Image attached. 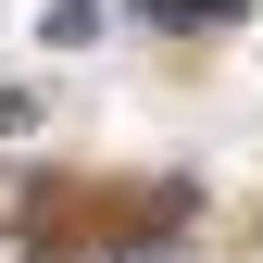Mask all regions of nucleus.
<instances>
[{"instance_id": "nucleus-1", "label": "nucleus", "mask_w": 263, "mask_h": 263, "mask_svg": "<svg viewBox=\"0 0 263 263\" xmlns=\"http://www.w3.org/2000/svg\"><path fill=\"white\" fill-rule=\"evenodd\" d=\"M101 38V0H50V50H88Z\"/></svg>"}, {"instance_id": "nucleus-2", "label": "nucleus", "mask_w": 263, "mask_h": 263, "mask_svg": "<svg viewBox=\"0 0 263 263\" xmlns=\"http://www.w3.org/2000/svg\"><path fill=\"white\" fill-rule=\"evenodd\" d=\"M50 263H63V251H50ZM101 263H188V251H163V238H151V251H101Z\"/></svg>"}]
</instances>
